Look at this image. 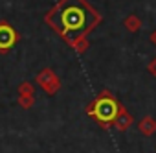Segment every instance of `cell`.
Wrapping results in <instances>:
<instances>
[{
    "instance_id": "6da1fadb",
    "label": "cell",
    "mask_w": 156,
    "mask_h": 153,
    "mask_svg": "<svg viewBox=\"0 0 156 153\" xmlns=\"http://www.w3.org/2000/svg\"><path fill=\"white\" fill-rule=\"evenodd\" d=\"M101 17L85 2V0H61L46 15V22L68 43L83 39L94 26H98Z\"/></svg>"
},
{
    "instance_id": "7a4b0ae2",
    "label": "cell",
    "mask_w": 156,
    "mask_h": 153,
    "mask_svg": "<svg viewBox=\"0 0 156 153\" xmlns=\"http://www.w3.org/2000/svg\"><path fill=\"white\" fill-rule=\"evenodd\" d=\"M92 114L101 124H112L116 120V116L119 114V105H118V102L112 96L101 94L92 105Z\"/></svg>"
},
{
    "instance_id": "3957f363",
    "label": "cell",
    "mask_w": 156,
    "mask_h": 153,
    "mask_svg": "<svg viewBox=\"0 0 156 153\" xmlns=\"http://www.w3.org/2000/svg\"><path fill=\"white\" fill-rule=\"evenodd\" d=\"M17 32L9 26V24H6V22H0V52H6V50H9L15 43H17Z\"/></svg>"
}]
</instances>
